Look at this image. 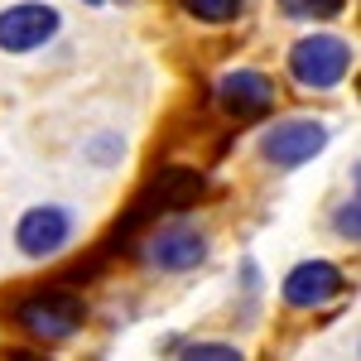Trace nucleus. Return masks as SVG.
Wrapping results in <instances>:
<instances>
[{"mask_svg": "<svg viewBox=\"0 0 361 361\" xmlns=\"http://www.w3.org/2000/svg\"><path fill=\"white\" fill-rule=\"evenodd\" d=\"M279 10L289 20H333L347 10V0H279Z\"/></svg>", "mask_w": 361, "mask_h": 361, "instance_id": "11", "label": "nucleus"}, {"mask_svg": "<svg viewBox=\"0 0 361 361\" xmlns=\"http://www.w3.org/2000/svg\"><path fill=\"white\" fill-rule=\"evenodd\" d=\"M87 5H106V0H87Z\"/></svg>", "mask_w": 361, "mask_h": 361, "instance_id": "14", "label": "nucleus"}, {"mask_svg": "<svg viewBox=\"0 0 361 361\" xmlns=\"http://www.w3.org/2000/svg\"><path fill=\"white\" fill-rule=\"evenodd\" d=\"M58 10L49 0H20L10 10H0V49L5 54H34L58 34Z\"/></svg>", "mask_w": 361, "mask_h": 361, "instance_id": "6", "label": "nucleus"}, {"mask_svg": "<svg viewBox=\"0 0 361 361\" xmlns=\"http://www.w3.org/2000/svg\"><path fill=\"white\" fill-rule=\"evenodd\" d=\"M352 73V44L337 34H308L289 49V78L304 92H333Z\"/></svg>", "mask_w": 361, "mask_h": 361, "instance_id": "3", "label": "nucleus"}, {"mask_svg": "<svg viewBox=\"0 0 361 361\" xmlns=\"http://www.w3.org/2000/svg\"><path fill=\"white\" fill-rule=\"evenodd\" d=\"M10 323L25 337L44 342V347H58L68 337L82 333L87 323V304L73 284H49V289H29L10 304Z\"/></svg>", "mask_w": 361, "mask_h": 361, "instance_id": "2", "label": "nucleus"}, {"mask_svg": "<svg viewBox=\"0 0 361 361\" xmlns=\"http://www.w3.org/2000/svg\"><path fill=\"white\" fill-rule=\"evenodd\" d=\"M178 10L202 20V25H231L246 15V0H178Z\"/></svg>", "mask_w": 361, "mask_h": 361, "instance_id": "10", "label": "nucleus"}, {"mask_svg": "<svg viewBox=\"0 0 361 361\" xmlns=\"http://www.w3.org/2000/svg\"><path fill=\"white\" fill-rule=\"evenodd\" d=\"M207 197V173L202 169H188V164H159L149 178H145V188L135 193L130 202V212L111 226V236H106V255L111 250H130L149 231V226L159 222L164 212H183V207H197Z\"/></svg>", "mask_w": 361, "mask_h": 361, "instance_id": "1", "label": "nucleus"}, {"mask_svg": "<svg viewBox=\"0 0 361 361\" xmlns=\"http://www.w3.org/2000/svg\"><path fill=\"white\" fill-rule=\"evenodd\" d=\"M145 260L164 275H183V270H197L207 260V236L197 231L193 222H164V226H149L145 236Z\"/></svg>", "mask_w": 361, "mask_h": 361, "instance_id": "5", "label": "nucleus"}, {"mask_svg": "<svg viewBox=\"0 0 361 361\" xmlns=\"http://www.w3.org/2000/svg\"><path fill=\"white\" fill-rule=\"evenodd\" d=\"M178 352H183V361H241L231 342H183Z\"/></svg>", "mask_w": 361, "mask_h": 361, "instance_id": "12", "label": "nucleus"}, {"mask_svg": "<svg viewBox=\"0 0 361 361\" xmlns=\"http://www.w3.org/2000/svg\"><path fill=\"white\" fill-rule=\"evenodd\" d=\"M323 149H328V126L323 121H308V116L275 121L260 135V154H265V164H275V169H299L313 154H323Z\"/></svg>", "mask_w": 361, "mask_h": 361, "instance_id": "4", "label": "nucleus"}, {"mask_svg": "<svg viewBox=\"0 0 361 361\" xmlns=\"http://www.w3.org/2000/svg\"><path fill=\"white\" fill-rule=\"evenodd\" d=\"M347 289V275H342V265H333V260H304V265H294L289 275H284V284H279V299L289 308H323L333 304L337 294Z\"/></svg>", "mask_w": 361, "mask_h": 361, "instance_id": "9", "label": "nucleus"}, {"mask_svg": "<svg viewBox=\"0 0 361 361\" xmlns=\"http://www.w3.org/2000/svg\"><path fill=\"white\" fill-rule=\"evenodd\" d=\"M212 97H217V106L231 121H260V116H270V106H275V82L260 68H231V73L217 78Z\"/></svg>", "mask_w": 361, "mask_h": 361, "instance_id": "7", "label": "nucleus"}, {"mask_svg": "<svg viewBox=\"0 0 361 361\" xmlns=\"http://www.w3.org/2000/svg\"><path fill=\"white\" fill-rule=\"evenodd\" d=\"M73 241V212L68 207H58V202H39V207H29L20 226H15V246L25 250L29 260H49L58 250Z\"/></svg>", "mask_w": 361, "mask_h": 361, "instance_id": "8", "label": "nucleus"}, {"mask_svg": "<svg viewBox=\"0 0 361 361\" xmlns=\"http://www.w3.org/2000/svg\"><path fill=\"white\" fill-rule=\"evenodd\" d=\"M333 226H337V236H342V241H361V217H357V197H347V202L337 207Z\"/></svg>", "mask_w": 361, "mask_h": 361, "instance_id": "13", "label": "nucleus"}]
</instances>
